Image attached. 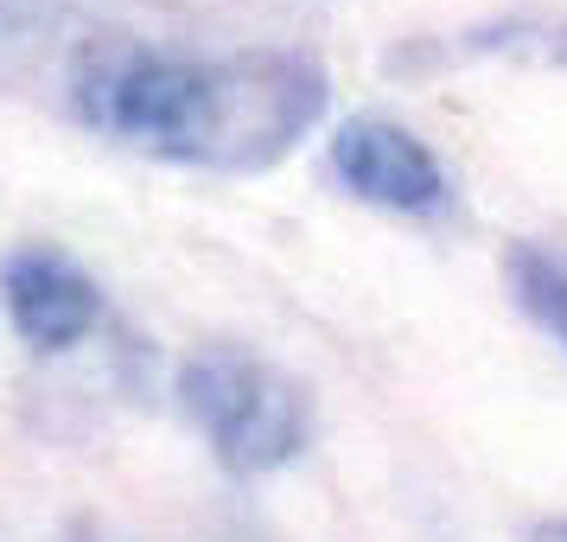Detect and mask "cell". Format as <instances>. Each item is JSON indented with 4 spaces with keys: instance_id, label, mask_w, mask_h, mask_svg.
I'll use <instances>...</instances> for the list:
<instances>
[{
    "instance_id": "5",
    "label": "cell",
    "mask_w": 567,
    "mask_h": 542,
    "mask_svg": "<svg viewBox=\"0 0 567 542\" xmlns=\"http://www.w3.org/2000/svg\"><path fill=\"white\" fill-rule=\"evenodd\" d=\"M511 275H516V300L567 345V262L542 256V249H516Z\"/></svg>"
},
{
    "instance_id": "1",
    "label": "cell",
    "mask_w": 567,
    "mask_h": 542,
    "mask_svg": "<svg viewBox=\"0 0 567 542\" xmlns=\"http://www.w3.org/2000/svg\"><path fill=\"white\" fill-rule=\"evenodd\" d=\"M78 109L103 134L185 166H268L326 109V78L307 58L256 52L230 64L159 58L134 45L90 52L78 71Z\"/></svg>"
},
{
    "instance_id": "3",
    "label": "cell",
    "mask_w": 567,
    "mask_h": 542,
    "mask_svg": "<svg viewBox=\"0 0 567 542\" xmlns=\"http://www.w3.org/2000/svg\"><path fill=\"white\" fill-rule=\"evenodd\" d=\"M332 166L363 205L434 211L440 198H446V173H440V160L427 154V141L409 134L402 122H383V115L344 122L338 141H332Z\"/></svg>"
},
{
    "instance_id": "6",
    "label": "cell",
    "mask_w": 567,
    "mask_h": 542,
    "mask_svg": "<svg viewBox=\"0 0 567 542\" xmlns=\"http://www.w3.org/2000/svg\"><path fill=\"white\" fill-rule=\"evenodd\" d=\"M542 542H567V517H561V523H548V530H542Z\"/></svg>"
},
{
    "instance_id": "2",
    "label": "cell",
    "mask_w": 567,
    "mask_h": 542,
    "mask_svg": "<svg viewBox=\"0 0 567 542\" xmlns=\"http://www.w3.org/2000/svg\"><path fill=\"white\" fill-rule=\"evenodd\" d=\"M179 402L185 415L205 428L210 453L243 472H281L287 460H300L312 440V409L307 389L268 358L243 351V345H205L179 364Z\"/></svg>"
},
{
    "instance_id": "4",
    "label": "cell",
    "mask_w": 567,
    "mask_h": 542,
    "mask_svg": "<svg viewBox=\"0 0 567 542\" xmlns=\"http://www.w3.org/2000/svg\"><path fill=\"white\" fill-rule=\"evenodd\" d=\"M0 300H7L13 333L27 338L32 351H71L103 319L96 282L71 256H58V249H20V256H7Z\"/></svg>"
}]
</instances>
